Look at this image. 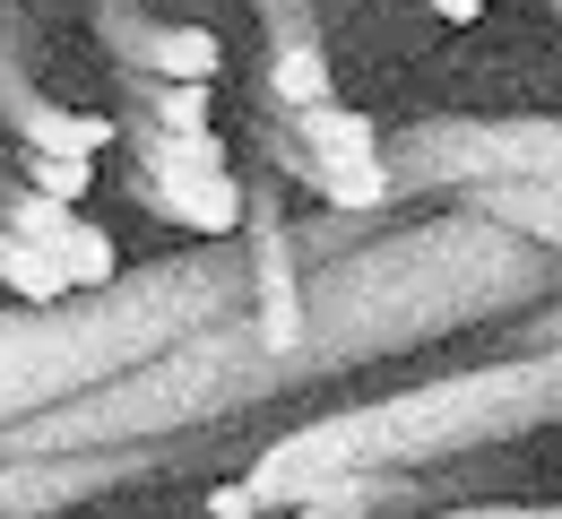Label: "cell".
<instances>
[{"label":"cell","instance_id":"cell-1","mask_svg":"<svg viewBox=\"0 0 562 519\" xmlns=\"http://www.w3.org/2000/svg\"><path fill=\"white\" fill-rule=\"evenodd\" d=\"M562 407V364H510V372H476V381H441L416 398H390V407H338L321 425H294L251 459V494L260 511H312L329 494H355L363 476H390V467H424L441 450L493 442V433H519L537 416Z\"/></svg>","mask_w":562,"mask_h":519},{"label":"cell","instance_id":"cell-2","mask_svg":"<svg viewBox=\"0 0 562 519\" xmlns=\"http://www.w3.org/2000/svg\"><path fill=\"white\" fill-rule=\"evenodd\" d=\"M139 191L182 234H234L243 225V182H234L216 131H139Z\"/></svg>","mask_w":562,"mask_h":519},{"label":"cell","instance_id":"cell-3","mask_svg":"<svg viewBox=\"0 0 562 519\" xmlns=\"http://www.w3.org/2000/svg\"><path fill=\"white\" fill-rule=\"evenodd\" d=\"M18 148L26 156H95L113 148V122L104 113H78V104H44V95H26L18 104Z\"/></svg>","mask_w":562,"mask_h":519},{"label":"cell","instance_id":"cell-4","mask_svg":"<svg viewBox=\"0 0 562 519\" xmlns=\"http://www.w3.org/2000/svg\"><path fill=\"white\" fill-rule=\"evenodd\" d=\"M294 131H303V173H312V182H321V173H347V165H381L372 122L347 113V104H312V113H294Z\"/></svg>","mask_w":562,"mask_h":519},{"label":"cell","instance_id":"cell-5","mask_svg":"<svg viewBox=\"0 0 562 519\" xmlns=\"http://www.w3.org/2000/svg\"><path fill=\"white\" fill-rule=\"evenodd\" d=\"M0 286L26 303V312H53L61 295H78V286H70V269H61V260H53L44 242H18L9 225H0Z\"/></svg>","mask_w":562,"mask_h":519},{"label":"cell","instance_id":"cell-6","mask_svg":"<svg viewBox=\"0 0 562 519\" xmlns=\"http://www.w3.org/2000/svg\"><path fill=\"white\" fill-rule=\"evenodd\" d=\"M147 70L165 78V87H209L225 70V44H216L209 26H156L147 35Z\"/></svg>","mask_w":562,"mask_h":519},{"label":"cell","instance_id":"cell-7","mask_svg":"<svg viewBox=\"0 0 562 519\" xmlns=\"http://www.w3.org/2000/svg\"><path fill=\"white\" fill-rule=\"evenodd\" d=\"M53 260L70 269V286H78V295H104V286L122 278V251H113V234H104V225H87V217H78L70 234L53 242Z\"/></svg>","mask_w":562,"mask_h":519},{"label":"cell","instance_id":"cell-8","mask_svg":"<svg viewBox=\"0 0 562 519\" xmlns=\"http://www.w3.org/2000/svg\"><path fill=\"white\" fill-rule=\"evenodd\" d=\"M269 87H278V104H294V113H312V104H338V95H329V61H321L312 44H285L278 61H269Z\"/></svg>","mask_w":562,"mask_h":519},{"label":"cell","instance_id":"cell-9","mask_svg":"<svg viewBox=\"0 0 562 519\" xmlns=\"http://www.w3.org/2000/svg\"><path fill=\"white\" fill-rule=\"evenodd\" d=\"M0 225H9L18 242H44V251H53V242L78 225V208H70V200H44V191H18V200L0 208Z\"/></svg>","mask_w":562,"mask_h":519},{"label":"cell","instance_id":"cell-10","mask_svg":"<svg viewBox=\"0 0 562 519\" xmlns=\"http://www.w3.org/2000/svg\"><path fill=\"white\" fill-rule=\"evenodd\" d=\"M87 182H95V165H87V156H35V191H44V200H87Z\"/></svg>","mask_w":562,"mask_h":519},{"label":"cell","instance_id":"cell-11","mask_svg":"<svg viewBox=\"0 0 562 519\" xmlns=\"http://www.w3.org/2000/svg\"><path fill=\"white\" fill-rule=\"evenodd\" d=\"M156 113H165V131H209V87H165L156 78Z\"/></svg>","mask_w":562,"mask_h":519},{"label":"cell","instance_id":"cell-12","mask_svg":"<svg viewBox=\"0 0 562 519\" xmlns=\"http://www.w3.org/2000/svg\"><path fill=\"white\" fill-rule=\"evenodd\" d=\"M416 519H562V503H537V511H528V503H468V511H441V503H432V511H416Z\"/></svg>","mask_w":562,"mask_h":519},{"label":"cell","instance_id":"cell-13","mask_svg":"<svg viewBox=\"0 0 562 519\" xmlns=\"http://www.w3.org/2000/svg\"><path fill=\"white\" fill-rule=\"evenodd\" d=\"M209 519H260V494H251V476L216 485V494H209Z\"/></svg>","mask_w":562,"mask_h":519},{"label":"cell","instance_id":"cell-14","mask_svg":"<svg viewBox=\"0 0 562 519\" xmlns=\"http://www.w3.org/2000/svg\"><path fill=\"white\" fill-rule=\"evenodd\" d=\"M476 9H485V0H432V18H450V26H468Z\"/></svg>","mask_w":562,"mask_h":519}]
</instances>
